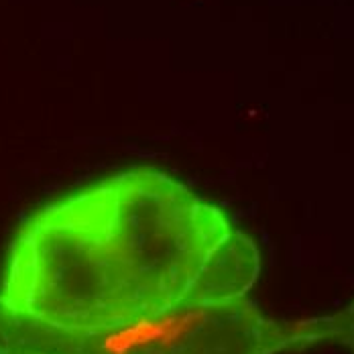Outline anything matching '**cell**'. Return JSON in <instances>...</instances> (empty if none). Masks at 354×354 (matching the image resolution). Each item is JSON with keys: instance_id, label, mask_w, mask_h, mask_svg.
I'll list each match as a JSON object with an SVG mask.
<instances>
[{"instance_id": "cell-1", "label": "cell", "mask_w": 354, "mask_h": 354, "mask_svg": "<svg viewBox=\"0 0 354 354\" xmlns=\"http://www.w3.org/2000/svg\"><path fill=\"white\" fill-rule=\"evenodd\" d=\"M261 252L218 204L155 167L57 196L15 228L0 267V354L247 297Z\"/></svg>"}, {"instance_id": "cell-2", "label": "cell", "mask_w": 354, "mask_h": 354, "mask_svg": "<svg viewBox=\"0 0 354 354\" xmlns=\"http://www.w3.org/2000/svg\"><path fill=\"white\" fill-rule=\"evenodd\" d=\"M293 353L291 322L261 312L250 297L187 306L51 344L35 354H281Z\"/></svg>"}, {"instance_id": "cell-3", "label": "cell", "mask_w": 354, "mask_h": 354, "mask_svg": "<svg viewBox=\"0 0 354 354\" xmlns=\"http://www.w3.org/2000/svg\"><path fill=\"white\" fill-rule=\"evenodd\" d=\"M293 324V351H304L316 344H338L354 354V299L342 310L322 316L301 319Z\"/></svg>"}]
</instances>
